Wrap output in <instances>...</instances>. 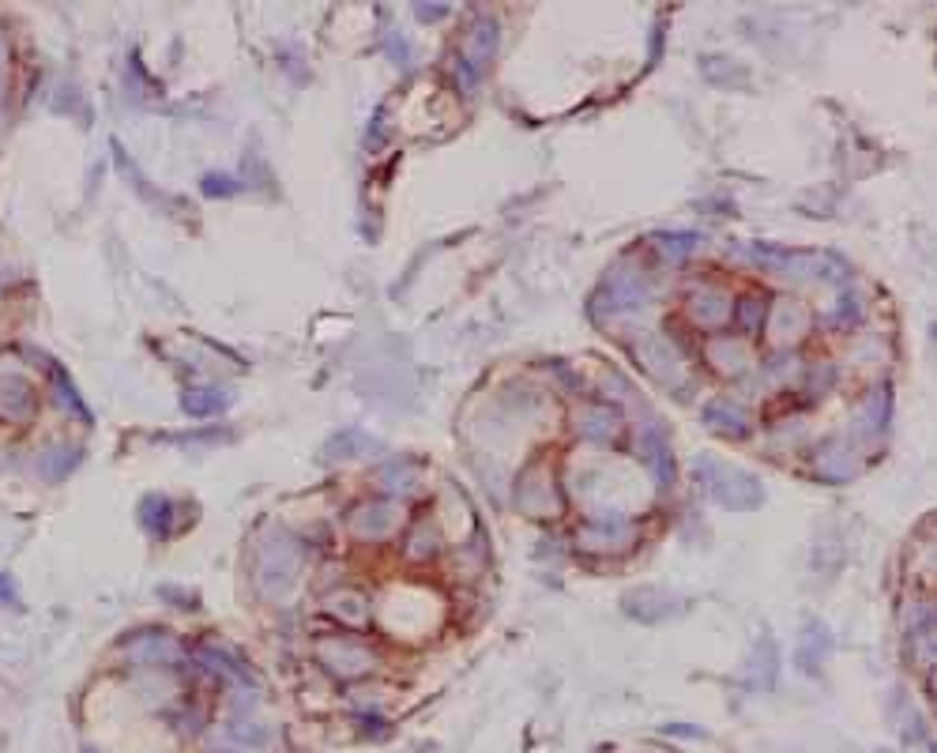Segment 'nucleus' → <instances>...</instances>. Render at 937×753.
I'll list each match as a JSON object with an SVG mask.
<instances>
[{
	"label": "nucleus",
	"instance_id": "10",
	"mask_svg": "<svg viewBox=\"0 0 937 753\" xmlns=\"http://www.w3.org/2000/svg\"><path fill=\"white\" fill-rule=\"evenodd\" d=\"M576 543L587 547V550H625L629 547V523L625 517H595V520H584L581 531H576Z\"/></svg>",
	"mask_w": 937,
	"mask_h": 753
},
{
	"label": "nucleus",
	"instance_id": "16",
	"mask_svg": "<svg viewBox=\"0 0 937 753\" xmlns=\"http://www.w3.org/2000/svg\"><path fill=\"white\" fill-rule=\"evenodd\" d=\"M813 471L821 475L824 482H843L854 475V464H851V448L843 445V441H832V445H824L821 453H817L813 460Z\"/></svg>",
	"mask_w": 937,
	"mask_h": 753
},
{
	"label": "nucleus",
	"instance_id": "19",
	"mask_svg": "<svg viewBox=\"0 0 937 753\" xmlns=\"http://www.w3.org/2000/svg\"><path fill=\"white\" fill-rule=\"evenodd\" d=\"M768 317V301L760 298V294H753V298H742V309H738V320L746 332H757L760 325H765Z\"/></svg>",
	"mask_w": 937,
	"mask_h": 753
},
{
	"label": "nucleus",
	"instance_id": "3",
	"mask_svg": "<svg viewBox=\"0 0 937 753\" xmlns=\"http://www.w3.org/2000/svg\"><path fill=\"white\" fill-rule=\"evenodd\" d=\"M701 471L709 475V490L715 501L731 505V509H749V505L760 501V482L749 479V475L734 471V467H723L715 460H701Z\"/></svg>",
	"mask_w": 937,
	"mask_h": 753
},
{
	"label": "nucleus",
	"instance_id": "6",
	"mask_svg": "<svg viewBox=\"0 0 937 753\" xmlns=\"http://www.w3.org/2000/svg\"><path fill=\"white\" fill-rule=\"evenodd\" d=\"M632 351H637L640 362H645L648 370L667 384H678V376L685 373V354L678 351L670 336H648V339H640Z\"/></svg>",
	"mask_w": 937,
	"mask_h": 753
},
{
	"label": "nucleus",
	"instance_id": "4",
	"mask_svg": "<svg viewBox=\"0 0 937 753\" xmlns=\"http://www.w3.org/2000/svg\"><path fill=\"white\" fill-rule=\"evenodd\" d=\"M517 505L528 517H554L562 509V494H557L554 475L542 464H531L517 479Z\"/></svg>",
	"mask_w": 937,
	"mask_h": 753
},
{
	"label": "nucleus",
	"instance_id": "12",
	"mask_svg": "<svg viewBox=\"0 0 937 753\" xmlns=\"http://www.w3.org/2000/svg\"><path fill=\"white\" fill-rule=\"evenodd\" d=\"M704 422H709L712 434H723V437H746L749 426H753V415L742 407L738 400H712L704 407Z\"/></svg>",
	"mask_w": 937,
	"mask_h": 753
},
{
	"label": "nucleus",
	"instance_id": "14",
	"mask_svg": "<svg viewBox=\"0 0 937 753\" xmlns=\"http://www.w3.org/2000/svg\"><path fill=\"white\" fill-rule=\"evenodd\" d=\"M934 614H930V607H926V603H918V607L912 611V618H907V633H904V640H907V648L915 651V667H926L930 664V651H934Z\"/></svg>",
	"mask_w": 937,
	"mask_h": 753
},
{
	"label": "nucleus",
	"instance_id": "5",
	"mask_svg": "<svg viewBox=\"0 0 937 753\" xmlns=\"http://www.w3.org/2000/svg\"><path fill=\"white\" fill-rule=\"evenodd\" d=\"M765 325H768L771 343H779V347H795L798 339L810 336V328H813V314L802 306V301H795V298H779L776 306H768Z\"/></svg>",
	"mask_w": 937,
	"mask_h": 753
},
{
	"label": "nucleus",
	"instance_id": "18",
	"mask_svg": "<svg viewBox=\"0 0 937 753\" xmlns=\"http://www.w3.org/2000/svg\"><path fill=\"white\" fill-rule=\"evenodd\" d=\"M866 317V298H862V294H843L840 298V306H835V317H832V325L835 328H854L859 325V320Z\"/></svg>",
	"mask_w": 937,
	"mask_h": 753
},
{
	"label": "nucleus",
	"instance_id": "1",
	"mask_svg": "<svg viewBox=\"0 0 937 753\" xmlns=\"http://www.w3.org/2000/svg\"><path fill=\"white\" fill-rule=\"evenodd\" d=\"M317 659L324 664L328 675L343 678V682H358V678H370L381 656L362 645L358 637H332V640H320L317 645Z\"/></svg>",
	"mask_w": 937,
	"mask_h": 753
},
{
	"label": "nucleus",
	"instance_id": "2",
	"mask_svg": "<svg viewBox=\"0 0 937 753\" xmlns=\"http://www.w3.org/2000/svg\"><path fill=\"white\" fill-rule=\"evenodd\" d=\"M685 317L693 320L701 332H723V328L734 320V301L723 287L701 279V283H693L685 294Z\"/></svg>",
	"mask_w": 937,
	"mask_h": 753
},
{
	"label": "nucleus",
	"instance_id": "13",
	"mask_svg": "<svg viewBox=\"0 0 937 753\" xmlns=\"http://www.w3.org/2000/svg\"><path fill=\"white\" fill-rule=\"evenodd\" d=\"M324 611L332 614L339 626H347V629H362L365 622H370V607H365V595L354 592V587H343V592L328 595Z\"/></svg>",
	"mask_w": 937,
	"mask_h": 753
},
{
	"label": "nucleus",
	"instance_id": "11",
	"mask_svg": "<svg viewBox=\"0 0 937 753\" xmlns=\"http://www.w3.org/2000/svg\"><path fill=\"white\" fill-rule=\"evenodd\" d=\"M576 434L595 445H610L621 434V415L606 403H587L584 411H576Z\"/></svg>",
	"mask_w": 937,
	"mask_h": 753
},
{
	"label": "nucleus",
	"instance_id": "20",
	"mask_svg": "<svg viewBox=\"0 0 937 753\" xmlns=\"http://www.w3.org/2000/svg\"><path fill=\"white\" fill-rule=\"evenodd\" d=\"M696 245H701V237L696 234H663L659 237V250H667L670 256H685V253H693Z\"/></svg>",
	"mask_w": 937,
	"mask_h": 753
},
{
	"label": "nucleus",
	"instance_id": "7",
	"mask_svg": "<svg viewBox=\"0 0 937 753\" xmlns=\"http://www.w3.org/2000/svg\"><path fill=\"white\" fill-rule=\"evenodd\" d=\"M704 358L712 362L715 373L723 376H742L753 365V347L749 339L742 336H727V332H715L704 347Z\"/></svg>",
	"mask_w": 937,
	"mask_h": 753
},
{
	"label": "nucleus",
	"instance_id": "17",
	"mask_svg": "<svg viewBox=\"0 0 937 753\" xmlns=\"http://www.w3.org/2000/svg\"><path fill=\"white\" fill-rule=\"evenodd\" d=\"M437 550H440V531H437V523H415V531H411L407 535V547H403V554L411 558V562H429V558H437Z\"/></svg>",
	"mask_w": 937,
	"mask_h": 753
},
{
	"label": "nucleus",
	"instance_id": "15",
	"mask_svg": "<svg viewBox=\"0 0 937 753\" xmlns=\"http://www.w3.org/2000/svg\"><path fill=\"white\" fill-rule=\"evenodd\" d=\"M396 520H400V509L392 501H370V505H362V509L354 512V531H358V535H365V539L388 535V531L396 528Z\"/></svg>",
	"mask_w": 937,
	"mask_h": 753
},
{
	"label": "nucleus",
	"instance_id": "8",
	"mask_svg": "<svg viewBox=\"0 0 937 753\" xmlns=\"http://www.w3.org/2000/svg\"><path fill=\"white\" fill-rule=\"evenodd\" d=\"M648 294L651 287H648L645 272H614L599 294V306H603V314H610V309H637L648 301Z\"/></svg>",
	"mask_w": 937,
	"mask_h": 753
},
{
	"label": "nucleus",
	"instance_id": "9",
	"mask_svg": "<svg viewBox=\"0 0 937 753\" xmlns=\"http://www.w3.org/2000/svg\"><path fill=\"white\" fill-rule=\"evenodd\" d=\"M498 42H501V31H498V23H493V20H482L471 34H467L464 57H459V72H464L467 84H475V79H479V72L486 68V64H490L493 53H498Z\"/></svg>",
	"mask_w": 937,
	"mask_h": 753
}]
</instances>
